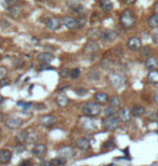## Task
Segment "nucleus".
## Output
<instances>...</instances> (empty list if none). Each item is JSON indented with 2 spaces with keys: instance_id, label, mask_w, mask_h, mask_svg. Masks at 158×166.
<instances>
[{
  "instance_id": "obj_1",
  "label": "nucleus",
  "mask_w": 158,
  "mask_h": 166,
  "mask_svg": "<svg viewBox=\"0 0 158 166\" xmlns=\"http://www.w3.org/2000/svg\"><path fill=\"white\" fill-rule=\"evenodd\" d=\"M120 24L124 28H131L136 24V16L132 10L126 9L120 14Z\"/></svg>"
},
{
  "instance_id": "obj_2",
  "label": "nucleus",
  "mask_w": 158,
  "mask_h": 166,
  "mask_svg": "<svg viewBox=\"0 0 158 166\" xmlns=\"http://www.w3.org/2000/svg\"><path fill=\"white\" fill-rule=\"evenodd\" d=\"M107 80L110 82V84L112 86L116 87V89H120L126 83V78H124V73L119 72V71H112L108 73Z\"/></svg>"
},
{
  "instance_id": "obj_3",
  "label": "nucleus",
  "mask_w": 158,
  "mask_h": 166,
  "mask_svg": "<svg viewBox=\"0 0 158 166\" xmlns=\"http://www.w3.org/2000/svg\"><path fill=\"white\" fill-rule=\"evenodd\" d=\"M82 112L85 113L87 117H90V118H94V117H98L101 113V107L98 103H86L83 106H82Z\"/></svg>"
},
{
  "instance_id": "obj_4",
  "label": "nucleus",
  "mask_w": 158,
  "mask_h": 166,
  "mask_svg": "<svg viewBox=\"0 0 158 166\" xmlns=\"http://www.w3.org/2000/svg\"><path fill=\"white\" fill-rule=\"evenodd\" d=\"M119 124H120V120L118 118L114 117H105L102 121V125L104 127L105 130L108 131V132H112V131H115L116 128H118Z\"/></svg>"
},
{
  "instance_id": "obj_5",
  "label": "nucleus",
  "mask_w": 158,
  "mask_h": 166,
  "mask_svg": "<svg viewBox=\"0 0 158 166\" xmlns=\"http://www.w3.org/2000/svg\"><path fill=\"white\" fill-rule=\"evenodd\" d=\"M62 24H64L68 29H72V30H76V29L81 28L83 24H81V22L77 18H74L71 16H64L62 18Z\"/></svg>"
},
{
  "instance_id": "obj_6",
  "label": "nucleus",
  "mask_w": 158,
  "mask_h": 166,
  "mask_svg": "<svg viewBox=\"0 0 158 166\" xmlns=\"http://www.w3.org/2000/svg\"><path fill=\"white\" fill-rule=\"evenodd\" d=\"M80 127L86 132H94L96 130V124L90 117H82L80 120Z\"/></svg>"
},
{
  "instance_id": "obj_7",
  "label": "nucleus",
  "mask_w": 158,
  "mask_h": 166,
  "mask_svg": "<svg viewBox=\"0 0 158 166\" xmlns=\"http://www.w3.org/2000/svg\"><path fill=\"white\" fill-rule=\"evenodd\" d=\"M23 125V120L17 117H10L6 120V126L10 130H17Z\"/></svg>"
},
{
  "instance_id": "obj_8",
  "label": "nucleus",
  "mask_w": 158,
  "mask_h": 166,
  "mask_svg": "<svg viewBox=\"0 0 158 166\" xmlns=\"http://www.w3.org/2000/svg\"><path fill=\"white\" fill-rule=\"evenodd\" d=\"M100 50V45L99 43L94 41V40H89L87 43H86L85 48H83V52L88 55H92V54H95L98 51Z\"/></svg>"
},
{
  "instance_id": "obj_9",
  "label": "nucleus",
  "mask_w": 158,
  "mask_h": 166,
  "mask_svg": "<svg viewBox=\"0 0 158 166\" xmlns=\"http://www.w3.org/2000/svg\"><path fill=\"white\" fill-rule=\"evenodd\" d=\"M117 38V31L112 30V29H107L102 32L101 39L104 40L105 42H114Z\"/></svg>"
},
{
  "instance_id": "obj_10",
  "label": "nucleus",
  "mask_w": 158,
  "mask_h": 166,
  "mask_svg": "<svg viewBox=\"0 0 158 166\" xmlns=\"http://www.w3.org/2000/svg\"><path fill=\"white\" fill-rule=\"evenodd\" d=\"M128 48L131 51H139L142 48V42L141 39L139 37H131L129 40H128Z\"/></svg>"
},
{
  "instance_id": "obj_11",
  "label": "nucleus",
  "mask_w": 158,
  "mask_h": 166,
  "mask_svg": "<svg viewBox=\"0 0 158 166\" xmlns=\"http://www.w3.org/2000/svg\"><path fill=\"white\" fill-rule=\"evenodd\" d=\"M45 25H47V27H48L49 29H51V30H57V29L61 27V25H62V22H61V20L57 18V17H50V18L47 20Z\"/></svg>"
},
{
  "instance_id": "obj_12",
  "label": "nucleus",
  "mask_w": 158,
  "mask_h": 166,
  "mask_svg": "<svg viewBox=\"0 0 158 166\" xmlns=\"http://www.w3.org/2000/svg\"><path fill=\"white\" fill-rule=\"evenodd\" d=\"M33 154L37 158H42L45 156V154L47 153V147L43 144H37L35 145V147L33 148Z\"/></svg>"
},
{
  "instance_id": "obj_13",
  "label": "nucleus",
  "mask_w": 158,
  "mask_h": 166,
  "mask_svg": "<svg viewBox=\"0 0 158 166\" xmlns=\"http://www.w3.org/2000/svg\"><path fill=\"white\" fill-rule=\"evenodd\" d=\"M40 123L45 127H50L57 123V118L54 116H51V114H45V116H42L40 118Z\"/></svg>"
},
{
  "instance_id": "obj_14",
  "label": "nucleus",
  "mask_w": 158,
  "mask_h": 166,
  "mask_svg": "<svg viewBox=\"0 0 158 166\" xmlns=\"http://www.w3.org/2000/svg\"><path fill=\"white\" fill-rule=\"evenodd\" d=\"M12 158V152L8 149L0 150V164H8Z\"/></svg>"
},
{
  "instance_id": "obj_15",
  "label": "nucleus",
  "mask_w": 158,
  "mask_h": 166,
  "mask_svg": "<svg viewBox=\"0 0 158 166\" xmlns=\"http://www.w3.org/2000/svg\"><path fill=\"white\" fill-rule=\"evenodd\" d=\"M131 110L128 109V108H122V109L119 110L118 112V119L122 122H128L131 120Z\"/></svg>"
},
{
  "instance_id": "obj_16",
  "label": "nucleus",
  "mask_w": 158,
  "mask_h": 166,
  "mask_svg": "<svg viewBox=\"0 0 158 166\" xmlns=\"http://www.w3.org/2000/svg\"><path fill=\"white\" fill-rule=\"evenodd\" d=\"M59 155H60V158H63V159L72 158L74 155V149L69 146L63 147V148H61V149L59 150Z\"/></svg>"
},
{
  "instance_id": "obj_17",
  "label": "nucleus",
  "mask_w": 158,
  "mask_h": 166,
  "mask_svg": "<svg viewBox=\"0 0 158 166\" xmlns=\"http://www.w3.org/2000/svg\"><path fill=\"white\" fill-rule=\"evenodd\" d=\"M38 60L42 64H49L54 59V56L52 53H49V52H42V53L38 54Z\"/></svg>"
},
{
  "instance_id": "obj_18",
  "label": "nucleus",
  "mask_w": 158,
  "mask_h": 166,
  "mask_svg": "<svg viewBox=\"0 0 158 166\" xmlns=\"http://www.w3.org/2000/svg\"><path fill=\"white\" fill-rule=\"evenodd\" d=\"M75 146L79 150H83L85 151V150H88L90 148V141L88 140L87 138H79L75 142Z\"/></svg>"
},
{
  "instance_id": "obj_19",
  "label": "nucleus",
  "mask_w": 158,
  "mask_h": 166,
  "mask_svg": "<svg viewBox=\"0 0 158 166\" xmlns=\"http://www.w3.org/2000/svg\"><path fill=\"white\" fill-rule=\"evenodd\" d=\"M145 67H146V69H148L150 71L156 70V68L158 67L157 58H156V57H153V56L147 57L146 60H145Z\"/></svg>"
},
{
  "instance_id": "obj_20",
  "label": "nucleus",
  "mask_w": 158,
  "mask_h": 166,
  "mask_svg": "<svg viewBox=\"0 0 158 166\" xmlns=\"http://www.w3.org/2000/svg\"><path fill=\"white\" fill-rule=\"evenodd\" d=\"M23 13V9L20 6H13L9 8V14L10 16H12L13 18H19Z\"/></svg>"
},
{
  "instance_id": "obj_21",
  "label": "nucleus",
  "mask_w": 158,
  "mask_h": 166,
  "mask_svg": "<svg viewBox=\"0 0 158 166\" xmlns=\"http://www.w3.org/2000/svg\"><path fill=\"white\" fill-rule=\"evenodd\" d=\"M55 103L59 105L60 107H66L68 104H69V99L65 94H59L55 98Z\"/></svg>"
},
{
  "instance_id": "obj_22",
  "label": "nucleus",
  "mask_w": 158,
  "mask_h": 166,
  "mask_svg": "<svg viewBox=\"0 0 158 166\" xmlns=\"http://www.w3.org/2000/svg\"><path fill=\"white\" fill-rule=\"evenodd\" d=\"M94 100L95 103H98L99 105H103L106 104L108 101V96L106 93H103V92H99L94 95Z\"/></svg>"
},
{
  "instance_id": "obj_23",
  "label": "nucleus",
  "mask_w": 158,
  "mask_h": 166,
  "mask_svg": "<svg viewBox=\"0 0 158 166\" xmlns=\"http://www.w3.org/2000/svg\"><path fill=\"white\" fill-rule=\"evenodd\" d=\"M101 30H100L99 28H96V27H93V28L89 29V31H88V37L90 38V40H98L101 38Z\"/></svg>"
},
{
  "instance_id": "obj_24",
  "label": "nucleus",
  "mask_w": 158,
  "mask_h": 166,
  "mask_svg": "<svg viewBox=\"0 0 158 166\" xmlns=\"http://www.w3.org/2000/svg\"><path fill=\"white\" fill-rule=\"evenodd\" d=\"M108 104H110V107L114 108V109H117V108L120 107L121 100H120V98H119V96L113 95L110 98H108Z\"/></svg>"
},
{
  "instance_id": "obj_25",
  "label": "nucleus",
  "mask_w": 158,
  "mask_h": 166,
  "mask_svg": "<svg viewBox=\"0 0 158 166\" xmlns=\"http://www.w3.org/2000/svg\"><path fill=\"white\" fill-rule=\"evenodd\" d=\"M100 6L105 12H110L113 10V2L110 0H100Z\"/></svg>"
},
{
  "instance_id": "obj_26",
  "label": "nucleus",
  "mask_w": 158,
  "mask_h": 166,
  "mask_svg": "<svg viewBox=\"0 0 158 166\" xmlns=\"http://www.w3.org/2000/svg\"><path fill=\"white\" fill-rule=\"evenodd\" d=\"M114 64H115V63H114L110 58H103V59H101V62H100V67L107 70V69H110V68L114 67Z\"/></svg>"
},
{
  "instance_id": "obj_27",
  "label": "nucleus",
  "mask_w": 158,
  "mask_h": 166,
  "mask_svg": "<svg viewBox=\"0 0 158 166\" xmlns=\"http://www.w3.org/2000/svg\"><path fill=\"white\" fill-rule=\"evenodd\" d=\"M145 113V108L143 106H134L131 109V114L134 117H142Z\"/></svg>"
},
{
  "instance_id": "obj_28",
  "label": "nucleus",
  "mask_w": 158,
  "mask_h": 166,
  "mask_svg": "<svg viewBox=\"0 0 158 166\" xmlns=\"http://www.w3.org/2000/svg\"><path fill=\"white\" fill-rule=\"evenodd\" d=\"M147 79L152 84H158V70L150 71L148 76H147Z\"/></svg>"
},
{
  "instance_id": "obj_29",
  "label": "nucleus",
  "mask_w": 158,
  "mask_h": 166,
  "mask_svg": "<svg viewBox=\"0 0 158 166\" xmlns=\"http://www.w3.org/2000/svg\"><path fill=\"white\" fill-rule=\"evenodd\" d=\"M88 77H89L91 80L96 81V80H99L100 78H101V72H100L98 69L92 68V69H90V70L88 71Z\"/></svg>"
},
{
  "instance_id": "obj_30",
  "label": "nucleus",
  "mask_w": 158,
  "mask_h": 166,
  "mask_svg": "<svg viewBox=\"0 0 158 166\" xmlns=\"http://www.w3.org/2000/svg\"><path fill=\"white\" fill-rule=\"evenodd\" d=\"M38 139V136L35 132H26V141L28 144H34Z\"/></svg>"
},
{
  "instance_id": "obj_31",
  "label": "nucleus",
  "mask_w": 158,
  "mask_h": 166,
  "mask_svg": "<svg viewBox=\"0 0 158 166\" xmlns=\"http://www.w3.org/2000/svg\"><path fill=\"white\" fill-rule=\"evenodd\" d=\"M140 52H141L142 57H150L152 54V48L150 45H145V46H142L140 49Z\"/></svg>"
},
{
  "instance_id": "obj_32",
  "label": "nucleus",
  "mask_w": 158,
  "mask_h": 166,
  "mask_svg": "<svg viewBox=\"0 0 158 166\" xmlns=\"http://www.w3.org/2000/svg\"><path fill=\"white\" fill-rule=\"evenodd\" d=\"M148 25L152 28H158V15L154 14L148 18Z\"/></svg>"
},
{
  "instance_id": "obj_33",
  "label": "nucleus",
  "mask_w": 158,
  "mask_h": 166,
  "mask_svg": "<svg viewBox=\"0 0 158 166\" xmlns=\"http://www.w3.org/2000/svg\"><path fill=\"white\" fill-rule=\"evenodd\" d=\"M15 139H16L17 144H24L26 141V131L19 133L16 135V137H15Z\"/></svg>"
},
{
  "instance_id": "obj_34",
  "label": "nucleus",
  "mask_w": 158,
  "mask_h": 166,
  "mask_svg": "<svg viewBox=\"0 0 158 166\" xmlns=\"http://www.w3.org/2000/svg\"><path fill=\"white\" fill-rule=\"evenodd\" d=\"M115 147H116V144H115V141H114L113 138H110V139H108L107 141H105L104 145H103V148H104V149H107V150L114 149Z\"/></svg>"
},
{
  "instance_id": "obj_35",
  "label": "nucleus",
  "mask_w": 158,
  "mask_h": 166,
  "mask_svg": "<svg viewBox=\"0 0 158 166\" xmlns=\"http://www.w3.org/2000/svg\"><path fill=\"white\" fill-rule=\"evenodd\" d=\"M52 164L54 166H62L66 163V159H63V158H57V159H53V160H51Z\"/></svg>"
},
{
  "instance_id": "obj_36",
  "label": "nucleus",
  "mask_w": 158,
  "mask_h": 166,
  "mask_svg": "<svg viewBox=\"0 0 158 166\" xmlns=\"http://www.w3.org/2000/svg\"><path fill=\"white\" fill-rule=\"evenodd\" d=\"M79 76H80V69L79 68H74L69 72V77L73 78V79H77Z\"/></svg>"
},
{
  "instance_id": "obj_37",
  "label": "nucleus",
  "mask_w": 158,
  "mask_h": 166,
  "mask_svg": "<svg viewBox=\"0 0 158 166\" xmlns=\"http://www.w3.org/2000/svg\"><path fill=\"white\" fill-rule=\"evenodd\" d=\"M104 112H105V116H106V117H114V116H115L116 111H115V109H114V108L108 107V108H106V109H105Z\"/></svg>"
},
{
  "instance_id": "obj_38",
  "label": "nucleus",
  "mask_w": 158,
  "mask_h": 166,
  "mask_svg": "<svg viewBox=\"0 0 158 166\" xmlns=\"http://www.w3.org/2000/svg\"><path fill=\"white\" fill-rule=\"evenodd\" d=\"M17 106L22 107L23 110H28L29 108L31 107V104H29V103H24V101H19V103H17Z\"/></svg>"
},
{
  "instance_id": "obj_39",
  "label": "nucleus",
  "mask_w": 158,
  "mask_h": 166,
  "mask_svg": "<svg viewBox=\"0 0 158 166\" xmlns=\"http://www.w3.org/2000/svg\"><path fill=\"white\" fill-rule=\"evenodd\" d=\"M7 73H8V69L4 66H0V80H2L3 78H6Z\"/></svg>"
},
{
  "instance_id": "obj_40",
  "label": "nucleus",
  "mask_w": 158,
  "mask_h": 166,
  "mask_svg": "<svg viewBox=\"0 0 158 166\" xmlns=\"http://www.w3.org/2000/svg\"><path fill=\"white\" fill-rule=\"evenodd\" d=\"M69 72H71L69 69L64 68V69H62V70L60 71V76L62 77V78H68V77H69Z\"/></svg>"
},
{
  "instance_id": "obj_41",
  "label": "nucleus",
  "mask_w": 158,
  "mask_h": 166,
  "mask_svg": "<svg viewBox=\"0 0 158 166\" xmlns=\"http://www.w3.org/2000/svg\"><path fill=\"white\" fill-rule=\"evenodd\" d=\"M152 38H153V41H154V43L158 44V28H155V30L153 31Z\"/></svg>"
},
{
  "instance_id": "obj_42",
  "label": "nucleus",
  "mask_w": 158,
  "mask_h": 166,
  "mask_svg": "<svg viewBox=\"0 0 158 166\" xmlns=\"http://www.w3.org/2000/svg\"><path fill=\"white\" fill-rule=\"evenodd\" d=\"M7 3V6H8V8H10V7H13V6H16L17 3H19V1L20 0H4Z\"/></svg>"
},
{
  "instance_id": "obj_43",
  "label": "nucleus",
  "mask_w": 158,
  "mask_h": 166,
  "mask_svg": "<svg viewBox=\"0 0 158 166\" xmlns=\"http://www.w3.org/2000/svg\"><path fill=\"white\" fill-rule=\"evenodd\" d=\"M9 84H10V80L9 79L3 78L2 80H0V87H3V86H6V85H9Z\"/></svg>"
},
{
  "instance_id": "obj_44",
  "label": "nucleus",
  "mask_w": 158,
  "mask_h": 166,
  "mask_svg": "<svg viewBox=\"0 0 158 166\" xmlns=\"http://www.w3.org/2000/svg\"><path fill=\"white\" fill-rule=\"evenodd\" d=\"M76 94L79 96H83L87 94V91H86L85 89H78V90H76Z\"/></svg>"
},
{
  "instance_id": "obj_45",
  "label": "nucleus",
  "mask_w": 158,
  "mask_h": 166,
  "mask_svg": "<svg viewBox=\"0 0 158 166\" xmlns=\"http://www.w3.org/2000/svg\"><path fill=\"white\" fill-rule=\"evenodd\" d=\"M40 166H54V165L52 164L51 161H42V162L40 163Z\"/></svg>"
},
{
  "instance_id": "obj_46",
  "label": "nucleus",
  "mask_w": 158,
  "mask_h": 166,
  "mask_svg": "<svg viewBox=\"0 0 158 166\" xmlns=\"http://www.w3.org/2000/svg\"><path fill=\"white\" fill-rule=\"evenodd\" d=\"M19 166H31V162L28 160H24Z\"/></svg>"
},
{
  "instance_id": "obj_47",
  "label": "nucleus",
  "mask_w": 158,
  "mask_h": 166,
  "mask_svg": "<svg viewBox=\"0 0 158 166\" xmlns=\"http://www.w3.org/2000/svg\"><path fill=\"white\" fill-rule=\"evenodd\" d=\"M0 25L3 26V27H9V26H10V24H9V23L7 22V21L1 20V21H0Z\"/></svg>"
},
{
  "instance_id": "obj_48",
  "label": "nucleus",
  "mask_w": 158,
  "mask_h": 166,
  "mask_svg": "<svg viewBox=\"0 0 158 166\" xmlns=\"http://www.w3.org/2000/svg\"><path fill=\"white\" fill-rule=\"evenodd\" d=\"M24 149H25V147L23 146V144H19V145H17V147H16V151H17V152L23 151Z\"/></svg>"
},
{
  "instance_id": "obj_49",
  "label": "nucleus",
  "mask_w": 158,
  "mask_h": 166,
  "mask_svg": "<svg viewBox=\"0 0 158 166\" xmlns=\"http://www.w3.org/2000/svg\"><path fill=\"white\" fill-rule=\"evenodd\" d=\"M154 13H155L156 15H158V1H156L155 4H154Z\"/></svg>"
},
{
  "instance_id": "obj_50",
  "label": "nucleus",
  "mask_w": 158,
  "mask_h": 166,
  "mask_svg": "<svg viewBox=\"0 0 158 166\" xmlns=\"http://www.w3.org/2000/svg\"><path fill=\"white\" fill-rule=\"evenodd\" d=\"M48 64H43V65H40L39 69L40 70H42V69H51V67H48Z\"/></svg>"
},
{
  "instance_id": "obj_51",
  "label": "nucleus",
  "mask_w": 158,
  "mask_h": 166,
  "mask_svg": "<svg viewBox=\"0 0 158 166\" xmlns=\"http://www.w3.org/2000/svg\"><path fill=\"white\" fill-rule=\"evenodd\" d=\"M153 100H154V103H155L156 105H158V92H156L155 95H154V97H153Z\"/></svg>"
},
{
  "instance_id": "obj_52",
  "label": "nucleus",
  "mask_w": 158,
  "mask_h": 166,
  "mask_svg": "<svg viewBox=\"0 0 158 166\" xmlns=\"http://www.w3.org/2000/svg\"><path fill=\"white\" fill-rule=\"evenodd\" d=\"M136 1V0H124V3H127V4H131V3H133Z\"/></svg>"
},
{
  "instance_id": "obj_53",
  "label": "nucleus",
  "mask_w": 158,
  "mask_h": 166,
  "mask_svg": "<svg viewBox=\"0 0 158 166\" xmlns=\"http://www.w3.org/2000/svg\"><path fill=\"white\" fill-rule=\"evenodd\" d=\"M2 100H3V97H2V96H1V94H0V104L2 103Z\"/></svg>"
},
{
  "instance_id": "obj_54",
  "label": "nucleus",
  "mask_w": 158,
  "mask_h": 166,
  "mask_svg": "<svg viewBox=\"0 0 158 166\" xmlns=\"http://www.w3.org/2000/svg\"><path fill=\"white\" fill-rule=\"evenodd\" d=\"M2 44V39H1V37H0V45Z\"/></svg>"
},
{
  "instance_id": "obj_55",
  "label": "nucleus",
  "mask_w": 158,
  "mask_h": 166,
  "mask_svg": "<svg viewBox=\"0 0 158 166\" xmlns=\"http://www.w3.org/2000/svg\"><path fill=\"white\" fill-rule=\"evenodd\" d=\"M1 134H2V131H1V128H0V136H1Z\"/></svg>"
},
{
  "instance_id": "obj_56",
  "label": "nucleus",
  "mask_w": 158,
  "mask_h": 166,
  "mask_svg": "<svg viewBox=\"0 0 158 166\" xmlns=\"http://www.w3.org/2000/svg\"><path fill=\"white\" fill-rule=\"evenodd\" d=\"M0 58H1V54H0Z\"/></svg>"
},
{
  "instance_id": "obj_57",
  "label": "nucleus",
  "mask_w": 158,
  "mask_h": 166,
  "mask_svg": "<svg viewBox=\"0 0 158 166\" xmlns=\"http://www.w3.org/2000/svg\"><path fill=\"white\" fill-rule=\"evenodd\" d=\"M157 116H158V110H157Z\"/></svg>"
}]
</instances>
